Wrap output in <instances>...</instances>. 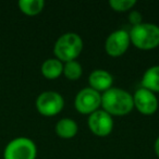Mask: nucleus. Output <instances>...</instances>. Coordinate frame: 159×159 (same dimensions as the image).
Instances as JSON below:
<instances>
[{
    "label": "nucleus",
    "mask_w": 159,
    "mask_h": 159,
    "mask_svg": "<svg viewBox=\"0 0 159 159\" xmlns=\"http://www.w3.org/2000/svg\"><path fill=\"white\" fill-rule=\"evenodd\" d=\"M134 108L133 95L120 87H111L102 94V109L111 117H123Z\"/></svg>",
    "instance_id": "obj_1"
},
{
    "label": "nucleus",
    "mask_w": 159,
    "mask_h": 159,
    "mask_svg": "<svg viewBox=\"0 0 159 159\" xmlns=\"http://www.w3.org/2000/svg\"><path fill=\"white\" fill-rule=\"evenodd\" d=\"M83 39L76 33L68 32L64 33L56 40L53 46L55 58L66 63L69 61H74L83 51Z\"/></svg>",
    "instance_id": "obj_2"
},
{
    "label": "nucleus",
    "mask_w": 159,
    "mask_h": 159,
    "mask_svg": "<svg viewBox=\"0 0 159 159\" xmlns=\"http://www.w3.org/2000/svg\"><path fill=\"white\" fill-rule=\"evenodd\" d=\"M131 44L141 50H152L159 46V26L154 23L143 22L132 26L129 31Z\"/></svg>",
    "instance_id": "obj_3"
},
{
    "label": "nucleus",
    "mask_w": 159,
    "mask_h": 159,
    "mask_svg": "<svg viewBox=\"0 0 159 159\" xmlns=\"http://www.w3.org/2000/svg\"><path fill=\"white\" fill-rule=\"evenodd\" d=\"M37 146L30 137L19 136L6 145L3 159H36Z\"/></svg>",
    "instance_id": "obj_4"
},
{
    "label": "nucleus",
    "mask_w": 159,
    "mask_h": 159,
    "mask_svg": "<svg viewBox=\"0 0 159 159\" xmlns=\"http://www.w3.org/2000/svg\"><path fill=\"white\" fill-rule=\"evenodd\" d=\"M37 111L44 117H55L64 108V99L55 91H46L37 96L35 102Z\"/></svg>",
    "instance_id": "obj_5"
},
{
    "label": "nucleus",
    "mask_w": 159,
    "mask_h": 159,
    "mask_svg": "<svg viewBox=\"0 0 159 159\" xmlns=\"http://www.w3.org/2000/svg\"><path fill=\"white\" fill-rule=\"evenodd\" d=\"M74 107L82 115H92L102 107V94L91 87H85L75 96Z\"/></svg>",
    "instance_id": "obj_6"
},
{
    "label": "nucleus",
    "mask_w": 159,
    "mask_h": 159,
    "mask_svg": "<svg viewBox=\"0 0 159 159\" xmlns=\"http://www.w3.org/2000/svg\"><path fill=\"white\" fill-rule=\"evenodd\" d=\"M131 45L129 31L123 29L113 31L105 42V51L112 58H118L126 52Z\"/></svg>",
    "instance_id": "obj_7"
},
{
    "label": "nucleus",
    "mask_w": 159,
    "mask_h": 159,
    "mask_svg": "<svg viewBox=\"0 0 159 159\" xmlns=\"http://www.w3.org/2000/svg\"><path fill=\"white\" fill-rule=\"evenodd\" d=\"M87 125L91 132L96 136L105 137L108 136L113 130V119L109 113H107L102 109H98L97 111L89 116Z\"/></svg>",
    "instance_id": "obj_8"
},
{
    "label": "nucleus",
    "mask_w": 159,
    "mask_h": 159,
    "mask_svg": "<svg viewBox=\"0 0 159 159\" xmlns=\"http://www.w3.org/2000/svg\"><path fill=\"white\" fill-rule=\"evenodd\" d=\"M134 108L143 116H152L156 113L159 107V102L157 96L152 92L141 87L136 89L133 95Z\"/></svg>",
    "instance_id": "obj_9"
},
{
    "label": "nucleus",
    "mask_w": 159,
    "mask_h": 159,
    "mask_svg": "<svg viewBox=\"0 0 159 159\" xmlns=\"http://www.w3.org/2000/svg\"><path fill=\"white\" fill-rule=\"evenodd\" d=\"M89 87L98 93H105L112 87L113 77L108 71L102 69H96L89 76Z\"/></svg>",
    "instance_id": "obj_10"
},
{
    "label": "nucleus",
    "mask_w": 159,
    "mask_h": 159,
    "mask_svg": "<svg viewBox=\"0 0 159 159\" xmlns=\"http://www.w3.org/2000/svg\"><path fill=\"white\" fill-rule=\"evenodd\" d=\"M55 132L61 139H70L77 134L79 125H77L76 121L71 118H62L56 123Z\"/></svg>",
    "instance_id": "obj_11"
},
{
    "label": "nucleus",
    "mask_w": 159,
    "mask_h": 159,
    "mask_svg": "<svg viewBox=\"0 0 159 159\" xmlns=\"http://www.w3.org/2000/svg\"><path fill=\"white\" fill-rule=\"evenodd\" d=\"M40 71L45 79L56 80L63 74V62L57 58H49L43 62Z\"/></svg>",
    "instance_id": "obj_12"
},
{
    "label": "nucleus",
    "mask_w": 159,
    "mask_h": 159,
    "mask_svg": "<svg viewBox=\"0 0 159 159\" xmlns=\"http://www.w3.org/2000/svg\"><path fill=\"white\" fill-rule=\"evenodd\" d=\"M142 87L154 94L159 93V66H152L144 72L142 76Z\"/></svg>",
    "instance_id": "obj_13"
},
{
    "label": "nucleus",
    "mask_w": 159,
    "mask_h": 159,
    "mask_svg": "<svg viewBox=\"0 0 159 159\" xmlns=\"http://www.w3.org/2000/svg\"><path fill=\"white\" fill-rule=\"evenodd\" d=\"M21 12L29 16H35L44 10V0H20L18 2Z\"/></svg>",
    "instance_id": "obj_14"
},
{
    "label": "nucleus",
    "mask_w": 159,
    "mask_h": 159,
    "mask_svg": "<svg viewBox=\"0 0 159 159\" xmlns=\"http://www.w3.org/2000/svg\"><path fill=\"white\" fill-rule=\"evenodd\" d=\"M83 74V68L82 64L74 61H69L63 63V75L70 81H77L81 79Z\"/></svg>",
    "instance_id": "obj_15"
},
{
    "label": "nucleus",
    "mask_w": 159,
    "mask_h": 159,
    "mask_svg": "<svg viewBox=\"0 0 159 159\" xmlns=\"http://www.w3.org/2000/svg\"><path fill=\"white\" fill-rule=\"evenodd\" d=\"M136 1L135 0H110L109 6L113 11L117 12H126L135 7Z\"/></svg>",
    "instance_id": "obj_16"
},
{
    "label": "nucleus",
    "mask_w": 159,
    "mask_h": 159,
    "mask_svg": "<svg viewBox=\"0 0 159 159\" xmlns=\"http://www.w3.org/2000/svg\"><path fill=\"white\" fill-rule=\"evenodd\" d=\"M129 21L132 24V26H136V25L143 23V16L137 10H131L130 14H129Z\"/></svg>",
    "instance_id": "obj_17"
},
{
    "label": "nucleus",
    "mask_w": 159,
    "mask_h": 159,
    "mask_svg": "<svg viewBox=\"0 0 159 159\" xmlns=\"http://www.w3.org/2000/svg\"><path fill=\"white\" fill-rule=\"evenodd\" d=\"M154 148H155V152H156V156L159 158V136L156 139L154 144Z\"/></svg>",
    "instance_id": "obj_18"
}]
</instances>
